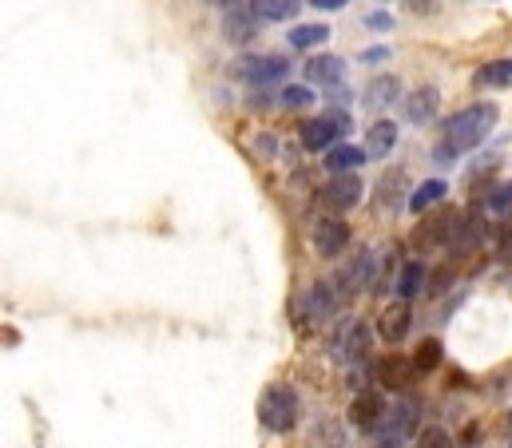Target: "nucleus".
Segmentation results:
<instances>
[{
  "label": "nucleus",
  "mask_w": 512,
  "mask_h": 448,
  "mask_svg": "<svg viewBox=\"0 0 512 448\" xmlns=\"http://www.w3.org/2000/svg\"><path fill=\"white\" fill-rule=\"evenodd\" d=\"M425 266L421 262H405V270H401V278H397V294H401V302H409V298H417L421 294V286H425Z\"/></svg>",
  "instance_id": "nucleus-24"
},
{
  "label": "nucleus",
  "mask_w": 512,
  "mask_h": 448,
  "mask_svg": "<svg viewBox=\"0 0 512 448\" xmlns=\"http://www.w3.org/2000/svg\"><path fill=\"white\" fill-rule=\"evenodd\" d=\"M413 373H417V365H413V357H385L382 365H378V377H382L385 389H409L413 385Z\"/></svg>",
  "instance_id": "nucleus-14"
},
{
  "label": "nucleus",
  "mask_w": 512,
  "mask_h": 448,
  "mask_svg": "<svg viewBox=\"0 0 512 448\" xmlns=\"http://www.w3.org/2000/svg\"><path fill=\"white\" fill-rule=\"evenodd\" d=\"M378 334H382V341H389V345H397L401 337L409 334V306H405V302L385 306L382 318H378Z\"/></svg>",
  "instance_id": "nucleus-15"
},
{
  "label": "nucleus",
  "mask_w": 512,
  "mask_h": 448,
  "mask_svg": "<svg viewBox=\"0 0 512 448\" xmlns=\"http://www.w3.org/2000/svg\"><path fill=\"white\" fill-rule=\"evenodd\" d=\"M461 215L457 211H449V207H441V211H433L425 223L417 226V234H413V242H417V250H433V246H453V238H457V230H461Z\"/></svg>",
  "instance_id": "nucleus-3"
},
{
  "label": "nucleus",
  "mask_w": 512,
  "mask_h": 448,
  "mask_svg": "<svg viewBox=\"0 0 512 448\" xmlns=\"http://www.w3.org/2000/svg\"><path fill=\"white\" fill-rule=\"evenodd\" d=\"M310 448H342V429L334 421H318L310 433Z\"/></svg>",
  "instance_id": "nucleus-27"
},
{
  "label": "nucleus",
  "mask_w": 512,
  "mask_h": 448,
  "mask_svg": "<svg viewBox=\"0 0 512 448\" xmlns=\"http://www.w3.org/2000/svg\"><path fill=\"white\" fill-rule=\"evenodd\" d=\"M258 421L270 433H290L298 425V393L290 385H270L258 401Z\"/></svg>",
  "instance_id": "nucleus-2"
},
{
  "label": "nucleus",
  "mask_w": 512,
  "mask_h": 448,
  "mask_svg": "<svg viewBox=\"0 0 512 448\" xmlns=\"http://www.w3.org/2000/svg\"><path fill=\"white\" fill-rule=\"evenodd\" d=\"M346 127H350V119L342 112L306 119V123H302V147H306V151H334V147H338V135H342Z\"/></svg>",
  "instance_id": "nucleus-4"
},
{
  "label": "nucleus",
  "mask_w": 512,
  "mask_h": 448,
  "mask_svg": "<svg viewBox=\"0 0 512 448\" xmlns=\"http://www.w3.org/2000/svg\"><path fill=\"white\" fill-rule=\"evenodd\" d=\"M310 4H314V8H326V12H334V8H342L346 0H310Z\"/></svg>",
  "instance_id": "nucleus-34"
},
{
  "label": "nucleus",
  "mask_w": 512,
  "mask_h": 448,
  "mask_svg": "<svg viewBox=\"0 0 512 448\" xmlns=\"http://www.w3.org/2000/svg\"><path fill=\"white\" fill-rule=\"evenodd\" d=\"M385 4H389V0H385Z\"/></svg>",
  "instance_id": "nucleus-35"
},
{
  "label": "nucleus",
  "mask_w": 512,
  "mask_h": 448,
  "mask_svg": "<svg viewBox=\"0 0 512 448\" xmlns=\"http://www.w3.org/2000/svg\"><path fill=\"white\" fill-rule=\"evenodd\" d=\"M417 429V405L413 401H397L385 413L382 429H378V448H401Z\"/></svg>",
  "instance_id": "nucleus-6"
},
{
  "label": "nucleus",
  "mask_w": 512,
  "mask_h": 448,
  "mask_svg": "<svg viewBox=\"0 0 512 448\" xmlns=\"http://www.w3.org/2000/svg\"><path fill=\"white\" fill-rule=\"evenodd\" d=\"M421 448H453V441H449V433L429 429V433H425V441H421Z\"/></svg>",
  "instance_id": "nucleus-30"
},
{
  "label": "nucleus",
  "mask_w": 512,
  "mask_h": 448,
  "mask_svg": "<svg viewBox=\"0 0 512 448\" xmlns=\"http://www.w3.org/2000/svg\"><path fill=\"white\" fill-rule=\"evenodd\" d=\"M346 302V294L338 290V282L330 278V282H318L314 290H310V298H306V310H310V318H334V310Z\"/></svg>",
  "instance_id": "nucleus-12"
},
{
  "label": "nucleus",
  "mask_w": 512,
  "mask_h": 448,
  "mask_svg": "<svg viewBox=\"0 0 512 448\" xmlns=\"http://www.w3.org/2000/svg\"><path fill=\"white\" fill-rule=\"evenodd\" d=\"M322 203L330 211H350L362 203V179L358 175H334L326 187H322Z\"/></svg>",
  "instance_id": "nucleus-8"
},
{
  "label": "nucleus",
  "mask_w": 512,
  "mask_h": 448,
  "mask_svg": "<svg viewBox=\"0 0 512 448\" xmlns=\"http://www.w3.org/2000/svg\"><path fill=\"white\" fill-rule=\"evenodd\" d=\"M366 159H370L366 147H354V143H338L334 151H326V167H330L334 175H354Z\"/></svg>",
  "instance_id": "nucleus-16"
},
{
  "label": "nucleus",
  "mask_w": 512,
  "mask_h": 448,
  "mask_svg": "<svg viewBox=\"0 0 512 448\" xmlns=\"http://www.w3.org/2000/svg\"><path fill=\"white\" fill-rule=\"evenodd\" d=\"M306 80L334 92V88H342V80H346V64H342L338 56H314V60L306 64Z\"/></svg>",
  "instance_id": "nucleus-13"
},
{
  "label": "nucleus",
  "mask_w": 512,
  "mask_h": 448,
  "mask_svg": "<svg viewBox=\"0 0 512 448\" xmlns=\"http://www.w3.org/2000/svg\"><path fill=\"white\" fill-rule=\"evenodd\" d=\"M497 115H501V108H497V104H489V100L453 115V119L445 123V135H441L437 151H433V155H437V163H453V159H461L465 151H473L477 143H485V135L493 131Z\"/></svg>",
  "instance_id": "nucleus-1"
},
{
  "label": "nucleus",
  "mask_w": 512,
  "mask_h": 448,
  "mask_svg": "<svg viewBox=\"0 0 512 448\" xmlns=\"http://www.w3.org/2000/svg\"><path fill=\"white\" fill-rule=\"evenodd\" d=\"M393 147H397V123L378 119V123L370 127V135H366V155H370V159H385Z\"/></svg>",
  "instance_id": "nucleus-18"
},
{
  "label": "nucleus",
  "mask_w": 512,
  "mask_h": 448,
  "mask_svg": "<svg viewBox=\"0 0 512 448\" xmlns=\"http://www.w3.org/2000/svg\"><path fill=\"white\" fill-rule=\"evenodd\" d=\"M306 104H314V92L310 88H302V84H290L286 92H282V108H306Z\"/></svg>",
  "instance_id": "nucleus-28"
},
{
  "label": "nucleus",
  "mask_w": 512,
  "mask_h": 448,
  "mask_svg": "<svg viewBox=\"0 0 512 448\" xmlns=\"http://www.w3.org/2000/svg\"><path fill=\"white\" fill-rule=\"evenodd\" d=\"M286 72H290V60H286V56H243V60L231 68V76H239V80H247V84H255V88L278 84Z\"/></svg>",
  "instance_id": "nucleus-5"
},
{
  "label": "nucleus",
  "mask_w": 512,
  "mask_h": 448,
  "mask_svg": "<svg viewBox=\"0 0 512 448\" xmlns=\"http://www.w3.org/2000/svg\"><path fill=\"white\" fill-rule=\"evenodd\" d=\"M255 28H258V12L255 8H247L243 0H235V8L223 12V32H227L231 44H247V40H255Z\"/></svg>",
  "instance_id": "nucleus-10"
},
{
  "label": "nucleus",
  "mask_w": 512,
  "mask_h": 448,
  "mask_svg": "<svg viewBox=\"0 0 512 448\" xmlns=\"http://www.w3.org/2000/svg\"><path fill=\"white\" fill-rule=\"evenodd\" d=\"M370 28H393V20L382 16V12H374V16H370Z\"/></svg>",
  "instance_id": "nucleus-33"
},
{
  "label": "nucleus",
  "mask_w": 512,
  "mask_h": 448,
  "mask_svg": "<svg viewBox=\"0 0 512 448\" xmlns=\"http://www.w3.org/2000/svg\"><path fill=\"white\" fill-rule=\"evenodd\" d=\"M397 96H401V80H397V76H378V80L366 88V96H362V108H370V112H382V108H389Z\"/></svg>",
  "instance_id": "nucleus-17"
},
{
  "label": "nucleus",
  "mask_w": 512,
  "mask_h": 448,
  "mask_svg": "<svg viewBox=\"0 0 512 448\" xmlns=\"http://www.w3.org/2000/svg\"><path fill=\"white\" fill-rule=\"evenodd\" d=\"M489 211H493V215H512V183L497 187V191L489 195Z\"/></svg>",
  "instance_id": "nucleus-29"
},
{
  "label": "nucleus",
  "mask_w": 512,
  "mask_h": 448,
  "mask_svg": "<svg viewBox=\"0 0 512 448\" xmlns=\"http://www.w3.org/2000/svg\"><path fill=\"white\" fill-rule=\"evenodd\" d=\"M385 397L378 393V389H362L354 401H350V421L362 429V433H378L385 421Z\"/></svg>",
  "instance_id": "nucleus-7"
},
{
  "label": "nucleus",
  "mask_w": 512,
  "mask_h": 448,
  "mask_svg": "<svg viewBox=\"0 0 512 448\" xmlns=\"http://www.w3.org/2000/svg\"><path fill=\"white\" fill-rule=\"evenodd\" d=\"M255 12L262 20H290L298 12V0H255Z\"/></svg>",
  "instance_id": "nucleus-25"
},
{
  "label": "nucleus",
  "mask_w": 512,
  "mask_h": 448,
  "mask_svg": "<svg viewBox=\"0 0 512 448\" xmlns=\"http://www.w3.org/2000/svg\"><path fill=\"white\" fill-rule=\"evenodd\" d=\"M481 238H485V219H481V215H469V219L461 223V230H457V238H453V246H449V250H453L457 258H465V254H473V250H477V242H481Z\"/></svg>",
  "instance_id": "nucleus-20"
},
{
  "label": "nucleus",
  "mask_w": 512,
  "mask_h": 448,
  "mask_svg": "<svg viewBox=\"0 0 512 448\" xmlns=\"http://www.w3.org/2000/svg\"><path fill=\"white\" fill-rule=\"evenodd\" d=\"M413 365H417V373H429V369H437L441 365V341H421L417 345V353H413Z\"/></svg>",
  "instance_id": "nucleus-26"
},
{
  "label": "nucleus",
  "mask_w": 512,
  "mask_h": 448,
  "mask_svg": "<svg viewBox=\"0 0 512 448\" xmlns=\"http://www.w3.org/2000/svg\"><path fill=\"white\" fill-rule=\"evenodd\" d=\"M370 353V330L362 322H346L334 337V357L342 361H362Z\"/></svg>",
  "instance_id": "nucleus-9"
},
{
  "label": "nucleus",
  "mask_w": 512,
  "mask_h": 448,
  "mask_svg": "<svg viewBox=\"0 0 512 448\" xmlns=\"http://www.w3.org/2000/svg\"><path fill=\"white\" fill-rule=\"evenodd\" d=\"M409 4V12H417V16H433L437 12V0H405Z\"/></svg>",
  "instance_id": "nucleus-32"
},
{
  "label": "nucleus",
  "mask_w": 512,
  "mask_h": 448,
  "mask_svg": "<svg viewBox=\"0 0 512 448\" xmlns=\"http://www.w3.org/2000/svg\"><path fill=\"white\" fill-rule=\"evenodd\" d=\"M477 88H512V60H489L477 76H473Z\"/></svg>",
  "instance_id": "nucleus-21"
},
{
  "label": "nucleus",
  "mask_w": 512,
  "mask_h": 448,
  "mask_svg": "<svg viewBox=\"0 0 512 448\" xmlns=\"http://www.w3.org/2000/svg\"><path fill=\"white\" fill-rule=\"evenodd\" d=\"M437 115V88H417L409 100H405V119L409 123H429Z\"/></svg>",
  "instance_id": "nucleus-19"
},
{
  "label": "nucleus",
  "mask_w": 512,
  "mask_h": 448,
  "mask_svg": "<svg viewBox=\"0 0 512 448\" xmlns=\"http://www.w3.org/2000/svg\"><path fill=\"white\" fill-rule=\"evenodd\" d=\"M286 40H290V48L306 52V48H318L322 40H330V28L326 24H294V32Z\"/></svg>",
  "instance_id": "nucleus-23"
},
{
  "label": "nucleus",
  "mask_w": 512,
  "mask_h": 448,
  "mask_svg": "<svg viewBox=\"0 0 512 448\" xmlns=\"http://www.w3.org/2000/svg\"><path fill=\"white\" fill-rule=\"evenodd\" d=\"M445 191H449V187H445L441 179H429V183H421V187L409 195V211H413V215H421V211H433V207L445 199Z\"/></svg>",
  "instance_id": "nucleus-22"
},
{
  "label": "nucleus",
  "mask_w": 512,
  "mask_h": 448,
  "mask_svg": "<svg viewBox=\"0 0 512 448\" xmlns=\"http://www.w3.org/2000/svg\"><path fill=\"white\" fill-rule=\"evenodd\" d=\"M346 242H350V226L342 223V219H322V223L314 226V246H318V254L334 258V254L346 250Z\"/></svg>",
  "instance_id": "nucleus-11"
},
{
  "label": "nucleus",
  "mask_w": 512,
  "mask_h": 448,
  "mask_svg": "<svg viewBox=\"0 0 512 448\" xmlns=\"http://www.w3.org/2000/svg\"><path fill=\"white\" fill-rule=\"evenodd\" d=\"M497 258H501V262H512V226H505L501 238H497Z\"/></svg>",
  "instance_id": "nucleus-31"
}]
</instances>
